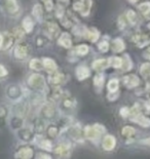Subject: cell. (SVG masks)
<instances>
[{
  "mask_svg": "<svg viewBox=\"0 0 150 159\" xmlns=\"http://www.w3.org/2000/svg\"><path fill=\"white\" fill-rule=\"evenodd\" d=\"M34 155L33 149L28 146L19 147L15 152L16 159H32Z\"/></svg>",
  "mask_w": 150,
  "mask_h": 159,
  "instance_id": "1",
  "label": "cell"
},
{
  "mask_svg": "<svg viewBox=\"0 0 150 159\" xmlns=\"http://www.w3.org/2000/svg\"><path fill=\"white\" fill-rule=\"evenodd\" d=\"M28 83L34 89H41L44 87V78L39 74H33L30 76Z\"/></svg>",
  "mask_w": 150,
  "mask_h": 159,
  "instance_id": "2",
  "label": "cell"
},
{
  "mask_svg": "<svg viewBox=\"0 0 150 159\" xmlns=\"http://www.w3.org/2000/svg\"><path fill=\"white\" fill-rule=\"evenodd\" d=\"M46 32L50 36V38H56L60 33V28L58 27L57 24L49 23L46 24Z\"/></svg>",
  "mask_w": 150,
  "mask_h": 159,
  "instance_id": "3",
  "label": "cell"
},
{
  "mask_svg": "<svg viewBox=\"0 0 150 159\" xmlns=\"http://www.w3.org/2000/svg\"><path fill=\"white\" fill-rule=\"evenodd\" d=\"M20 94H21V89H20L18 86L12 85V86H9L8 89H6V96L11 100L18 99L20 97Z\"/></svg>",
  "mask_w": 150,
  "mask_h": 159,
  "instance_id": "4",
  "label": "cell"
},
{
  "mask_svg": "<svg viewBox=\"0 0 150 159\" xmlns=\"http://www.w3.org/2000/svg\"><path fill=\"white\" fill-rule=\"evenodd\" d=\"M124 85L129 87V89L135 87L139 84V78L135 75H129L127 77H124Z\"/></svg>",
  "mask_w": 150,
  "mask_h": 159,
  "instance_id": "5",
  "label": "cell"
},
{
  "mask_svg": "<svg viewBox=\"0 0 150 159\" xmlns=\"http://www.w3.org/2000/svg\"><path fill=\"white\" fill-rule=\"evenodd\" d=\"M90 76V70L84 66H79L76 69V77L78 80H83Z\"/></svg>",
  "mask_w": 150,
  "mask_h": 159,
  "instance_id": "6",
  "label": "cell"
},
{
  "mask_svg": "<svg viewBox=\"0 0 150 159\" xmlns=\"http://www.w3.org/2000/svg\"><path fill=\"white\" fill-rule=\"evenodd\" d=\"M27 53H28V50H27V47L25 45L19 44L15 48V57L16 59H25Z\"/></svg>",
  "mask_w": 150,
  "mask_h": 159,
  "instance_id": "7",
  "label": "cell"
},
{
  "mask_svg": "<svg viewBox=\"0 0 150 159\" xmlns=\"http://www.w3.org/2000/svg\"><path fill=\"white\" fill-rule=\"evenodd\" d=\"M110 66V64H109V60H105V59H102V60H97L95 61L93 63V67L95 70H103L105 68H107V67Z\"/></svg>",
  "mask_w": 150,
  "mask_h": 159,
  "instance_id": "8",
  "label": "cell"
},
{
  "mask_svg": "<svg viewBox=\"0 0 150 159\" xmlns=\"http://www.w3.org/2000/svg\"><path fill=\"white\" fill-rule=\"evenodd\" d=\"M59 43L62 46H64L65 48H69L71 47V44H72V42H71V38L68 33H62V35H61L60 39H59Z\"/></svg>",
  "mask_w": 150,
  "mask_h": 159,
  "instance_id": "9",
  "label": "cell"
},
{
  "mask_svg": "<svg viewBox=\"0 0 150 159\" xmlns=\"http://www.w3.org/2000/svg\"><path fill=\"white\" fill-rule=\"evenodd\" d=\"M43 67L45 68L49 72H54L57 70V64L54 63V61L52 59H44L43 60Z\"/></svg>",
  "mask_w": 150,
  "mask_h": 159,
  "instance_id": "10",
  "label": "cell"
},
{
  "mask_svg": "<svg viewBox=\"0 0 150 159\" xmlns=\"http://www.w3.org/2000/svg\"><path fill=\"white\" fill-rule=\"evenodd\" d=\"M115 146V140L113 137L107 136L103 141V147L105 150H112Z\"/></svg>",
  "mask_w": 150,
  "mask_h": 159,
  "instance_id": "11",
  "label": "cell"
},
{
  "mask_svg": "<svg viewBox=\"0 0 150 159\" xmlns=\"http://www.w3.org/2000/svg\"><path fill=\"white\" fill-rule=\"evenodd\" d=\"M112 49L115 52H120L124 49V43L121 39H115L113 42H112Z\"/></svg>",
  "mask_w": 150,
  "mask_h": 159,
  "instance_id": "12",
  "label": "cell"
},
{
  "mask_svg": "<svg viewBox=\"0 0 150 159\" xmlns=\"http://www.w3.org/2000/svg\"><path fill=\"white\" fill-rule=\"evenodd\" d=\"M84 36H86L87 39H90L91 41L95 42V41H97L99 38V32L96 29L91 28L90 30H86V35Z\"/></svg>",
  "mask_w": 150,
  "mask_h": 159,
  "instance_id": "13",
  "label": "cell"
},
{
  "mask_svg": "<svg viewBox=\"0 0 150 159\" xmlns=\"http://www.w3.org/2000/svg\"><path fill=\"white\" fill-rule=\"evenodd\" d=\"M5 3H6V8H7V11L9 12L13 13L19 9L18 3H16V0H6Z\"/></svg>",
  "mask_w": 150,
  "mask_h": 159,
  "instance_id": "14",
  "label": "cell"
},
{
  "mask_svg": "<svg viewBox=\"0 0 150 159\" xmlns=\"http://www.w3.org/2000/svg\"><path fill=\"white\" fill-rule=\"evenodd\" d=\"M49 80H50V82L54 83V84L61 83V82H63V80H64V75H63L62 73H54V74H50Z\"/></svg>",
  "mask_w": 150,
  "mask_h": 159,
  "instance_id": "15",
  "label": "cell"
},
{
  "mask_svg": "<svg viewBox=\"0 0 150 159\" xmlns=\"http://www.w3.org/2000/svg\"><path fill=\"white\" fill-rule=\"evenodd\" d=\"M141 74L146 80H149L150 82V64H143L141 66Z\"/></svg>",
  "mask_w": 150,
  "mask_h": 159,
  "instance_id": "16",
  "label": "cell"
},
{
  "mask_svg": "<svg viewBox=\"0 0 150 159\" xmlns=\"http://www.w3.org/2000/svg\"><path fill=\"white\" fill-rule=\"evenodd\" d=\"M23 27H24V29H25L26 32H28V33L31 32L32 30H33V22H32V20L30 19V18H26L23 21Z\"/></svg>",
  "mask_w": 150,
  "mask_h": 159,
  "instance_id": "17",
  "label": "cell"
},
{
  "mask_svg": "<svg viewBox=\"0 0 150 159\" xmlns=\"http://www.w3.org/2000/svg\"><path fill=\"white\" fill-rule=\"evenodd\" d=\"M109 64H110V66L114 67V68H120L122 65V60L120 57H113L111 59H109Z\"/></svg>",
  "mask_w": 150,
  "mask_h": 159,
  "instance_id": "18",
  "label": "cell"
},
{
  "mask_svg": "<svg viewBox=\"0 0 150 159\" xmlns=\"http://www.w3.org/2000/svg\"><path fill=\"white\" fill-rule=\"evenodd\" d=\"M30 67H31V69H33V70L39 71V70L43 69V64L40 62L39 60L34 59V60L31 61V62H30Z\"/></svg>",
  "mask_w": 150,
  "mask_h": 159,
  "instance_id": "19",
  "label": "cell"
},
{
  "mask_svg": "<svg viewBox=\"0 0 150 159\" xmlns=\"http://www.w3.org/2000/svg\"><path fill=\"white\" fill-rule=\"evenodd\" d=\"M7 118H8V110L4 106H0V123H2V121L7 120Z\"/></svg>",
  "mask_w": 150,
  "mask_h": 159,
  "instance_id": "20",
  "label": "cell"
},
{
  "mask_svg": "<svg viewBox=\"0 0 150 159\" xmlns=\"http://www.w3.org/2000/svg\"><path fill=\"white\" fill-rule=\"evenodd\" d=\"M118 89V80L116 79H112L109 81L108 83V89L110 93H114V91H116Z\"/></svg>",
  "mask_w": 150,
  "mask_h": 159,
  "instance_id": "21",
  "label": "cell"
},
{
  "mask_svg": "<svg viewBox=\"0 0 150 159\" xmlns=\"http://www.w3.org/2000/svg\"><path fill=\"white\" fill-rule=\"evenodd\" d=\"M33 16H35V18L38 19V20L41 19V16H42V8H41V5L36 4L35 6H34V8H33Z\"/></svg>",
  "mask_w": 150,
  "mask_h": 159,
  "instance_id": "22",
  "label": "cell"
},
{
  "mask_svg": "<svg viewBox=\"0 0 150 159\" xmlns=\"http://www.w3.org/2000/svg\"><path fill=\"white\" fill-rule=\"evenodd\" d=\"M124 59L122 60V65H121V66H124L122 67V69H124V71H128L132 68V62H131V60H129V57L128 56H124Z\"/></svg>",
  "mask_w": 150,
  "mask_h": 159,
  "instance_id": "23",
  "label": "cell"
},
{
  "mask_svg": "<svg viewBox=\"0 0 150 159\" xmlns=\"http://www.w3.org/2000/svg\"><path fill=\"white\" fill-rule=\"evenodd\" d=\"M76 52H77V55H79V56L87 55V53L88 52V47H87V45L82 44V45L77 46L76 47Z\"/></svg>",
  "mask_w": 150,
  "mask_h": 159,
  "instance_id": "24",
  "label": "cell"
},
{
  "mask_svg": "<svg viewBox=\"0 0 150 159\" xmlns=\"http://www.w3.org/2000/svg\"><path fill=\"white\" fill-rule=\"evenodd\" d=\"M91 5V0H84V3H83V8H82V11H81L80 12L82 13L83 16L88 15V12H90Z\"/></svg>",
  "mask_w": 150,
  "mask_h": 159,
  "instance_id": "25",
  "label": "cell"
},
{
  "mask_svg": "<svg viewBox=\"0 0 150 159\" xmlns=\"http://www.w3.org/2000/svg\"><path fill=\"white\" fill-rule=\"evenodd\" d=\"M134 120H136L139 124L141 125H144V126H149L150 125V120L148 118L146 117H143V116H138L137 118H135Z\"/></svg>",
  "mask_w": 150,
  "mask_h": 159,
  "instance_id": "26",
  "label": "cell"
},
{
  "mask_svg": "<svg viewBox=\"0 0 150 159\" xmlns=\"http://www.w3.org/2000/svg\"><path fill=\"white\" fill-rule=\"evenodd\" d=\"M139 9L144 15H147L148 12H150V2H144L143 4L139 6Z\"/></svg>",
  "mask_w": 150,
  "mask_h": 159,
  "instance_id": "27",
  "label": "cell"
},
{
  "mask_svg": "<svg viewBox=\"0 0 150 159\" xmlns=\"http://www.w3.org/2000/svg\"><path fill=\"white\" fill-rule=\"evenodd\" d=\"M127 19H128V21L131 23V24H135L136 23V20H137V16H136L135 11H129L127 12Z\"/></svg>",
  "mask_w": 150,
  "mask_h": 159,
  "instance_id": "28",
  "label": "cell"
},
{
  "mask_svg": "<svg viewBox=\"0 0 150 159\" xmlns=\"http://www.w3.org/2000/svg\"><path fill=\"white\" fill-rule=\"evenodd\" d=\"M103 81H104V76L102 75V74H98V75L95 76V78H94L95 85L102 86L103 85Z\"/></svg>",
  "mask_w": 150,
  "mask_h": 159,
  "instance_id": "29",
  "label": "cell"
},
{
  "mask_svg": "<svg viewBox=\"0 0 150 159\" xmlns=\"http://www.w3.org/2000/svg\"><path fill=\"white\" fill-rule=\"evenodd\" d=\"M38 145H39L40 148L45 149V150H47V151H49L50 148H52V144H50V142L47 141V140H41V142H40Z\"/></svg>",
  "mask_w": 150,
  "mask_h": 159,
  "instance_id": "30",
  "label": "cell"
},
{
  "mask_svg": "<svg viewBox=\"0 0 150 159\" xmlns=\"http://www.w3.org/2000/svg\"><path fill=\"white\" fill-rule=\"evenodd\" d=\"M122 134H124L125 137H131L135 134V129L131 126H127L122 129Z\"/></svg>",
  "mask_w": 150,
  "mask_h": 159,
  "instance_id": "31",
  "label": "cell"
},
{
  "mask_svg": "<svg viewBox=\"0 0 150 159\" xmlns=\"http://www.w3.org/2000/svg\"><path fill=\"white\" fill-rule=\"evenodd\" d=\"M43 112L46 116H52L54 113V108L50 106V105H46V106L43 108Z\"/></svg>",
  "mask_w": 150,
  "mask_h": 159,
  "instance_id": "32",
  "label": "cell"
},
{
  "mask_svg": "<svg viewBox=\"0 0 150 159\" xmlns=\"http://www.w3.org/2000/svg\"><path fill=\"white\" fill-rule=\"evenodd\" d=\"M83 3H84V0H79V1L75 2L74 3V9H75V11H82Z\"/></svg>",
  "mask_w": 150,
  "mask_h": 159,
  "instance_id": "33",
  "label": "cell"
},
{
  "mask_svg": "<svg viewBox=\"0 0 150 159\" xmlns=\"http://www.w3.org/2000/svg\"><path fill=\"white\" fill-rule=\"evenodd\" d=\"M99 48H100L101 52H106L107 50L109 49V43L106 42V41H102V43H100V44H99Z\"/></svg>",
  "mask_w": 150,
  "mask_h": 159,
  "instance_id": "34",
  "label": "cell"
},
{
  "mask_svg": "<svg viewBox=\"0 0 150 159\" xmlns=\"http://www.w3.org/2000/svg\"><path fill=\"white\" fill-rule=\"evenodd\" d=\"M13 36L16 37V39H22L23 38V36H24V32L22 31L21 29H19V28H16V29H15L13 30Z\"/></svg>",
  "mask_w": 150,
  "mask_h": 159,
  "instance_id": "35",
  "label": "cell"
},
{
  "mask_svg": "<svg viewBox=\"0 0 150 159\" xmlns=\"http://www.w3.org/2000/svg\"><path fill=\"white\" fill-rule=\"evenodd\" d=\"M35 159H52V158H50V156H49V155H46L44 153H38L36 155Z\"/></svg>",
  "mask_w": 150,
  "mask_h": 159,
  "instance_id": "36",
  "label": "cell"
},
{
  "mask_svg": "<svg viewBox=\"0 0 150 159\" xmlns=\"http://www.w3.org/2000/svg\"><path fill=\"white\" fill-rule=\"evenodd\" d=\"M44 1V4L46 6V9L47 11H50V9L53 8V2L52 0H43Z\"/></svg>",
  "mask_w": 150,
  "mask_h": 159,
  "instance_id": "37",
  "label": "cell"
},
{
  "mask_svg": "<svg viewBox=\"0 0 150 159\" xmlns=\"http://www.w3.org/2000/svg\"><path fill=\"white\" fill-rule=\"evenodd\" d=\"M6 75H7V71H6L4 67L0 65V78H2V77H4Z\"/></svg>",
  "mask_w": 150,
  "mask_h": 159,
  "instance_id": "38",
  "label": "cell"
},
{
  "mask_svg": "<svg viewBox=\"0 0 150 159\" xmlns=\"http://www.w3.org/2000/svg\"><path fill=\"white\" fill-rule=\"evenodd\" d=\"M118 24H119V28L120 29H122L124 27V25H125V23L122 21V16H120V18H119V20H118Z\"/></svg>",
  "mask_w": 150,
  "mask_h": 159,
  "instance_id": "39",
  "label": "cell"
},
{
  "mask_svg": "<svg viewBox=\"0 0 150 159\" xmlns=\"http://www.w3.org/2000/svg\"><path fill=\"white\" fill-rule=\"evenodd\" d=\"M121 115L122 116H128V113H129V111H128V109H125V108H124V109L121 110Z\"/></svg>",
  "mask_w": 150,
  "mask_h": 159,
  "instance_id": "40",
  "label": "cell"
},
{
  "mask_svg": "<svg viewBox=\"0 0 150 159\" xmlns=\"http://www.w3.org/2000/svg\"><path fill=\"white\" fill-rule=\"evenodd\" d=\"M145 57H147V59H150V48L145 52Z\"/></svg>",
  "mask_w": 150,
  "mask_h": 159,
  "instance_id": "41",
  "label": "cell"
},
{
  "mask_svg": "<svg viewBox=\"0 0 150 159\" xmlns=\"http://www.w3.org/2000/svg\"><path fill=\"white\" fill-rule=\"evenodd\" d=\"M3 45V37L2 35H0V47Z\"/></svg>",
  "mask_w": 150,
  "mask_h": 159,
  "instance_id": "42",
  "label": "cell"
},
{
  "mask_svg": "<svg viewBox=\"0 0 150 159\" xmlns=\"http://www.w3.org/2000/svg\"><path fill=\"white\" fill-rule=\"evenodd\" d=\"M129 1H131L132 3H135V2H137L138 0H129Z\"/></svg>",
  "mask_w": 150,
  "mask_h": 159,
  "instance_id": "43",
  "label": "cell"
},
{
  "mask_svg": "<svg viewBox=\"0 0 150 159\" xmlns=\"http://www.w3.org/2000/svg\"><path fill=\"white\" fill-rule=\"evenodd\" d=\"M148 27H149V29H150V24H149V26H148Z\"/></svg>",
  "mask_w": 150,
  "mask_h": 159,
  "instance_id": "44",
  "label": "cell"
},
{
  "mask_svg": "<svg viewBox=\"0 0 150 159\" xmlns=\"http://www.w3.org/2000/svg\"><path fill=\"white\" fill-rule=\"evenodd\" d=\"M62 1H66V0H62Z\"/></svg>",
  "mask_w": 150,
  "mask_h": 159,
  "instance_id": "45",
  "label": "cell"
},
{
  "mask_svg": "<svg viewBox=\"0 0 150 159\" xmlns=\"http://www.w3.org/2000/svg\"><path fill=\"white\" fill-rule=\"evenodd\" d=\"M149 104H150V102H149Z\"/></svg>",
  "mask_w": 150,
  "mask_h": 159,
  "instance_id": "46",
  "label": "cell"
}]
</instances>
